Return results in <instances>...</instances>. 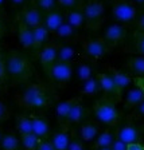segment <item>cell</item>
<instances>
[{"instance_id":"8","label":"cell","mask_w":144,"mask_h":150,"mask_svg":"<svg viewBox=\"0 0 144 150\" xmlns=\"http://www.w3.org/2000/svg\"><path fill=\"white\" fill-rule=\"evenodd\" d=\"M16 16H18L20 20H23L28 27L37 28V27L43 24L44 12H42L41 9L35 6L34 1H31V3L26 4V6L18 12Z\"/></svg>"},{"instance_id":"1","label":"cell","mask_w":144,"mask_h":150,"mask_svg":"<svg viewBox=\"0 0 144 150\" xmlns=\"http://www.w3.org/2000/svg\"><path fill=\"white\" fill-rule=\"evenodd\" d=\"M55 94L50 87L39 82H27L15 94V102L23 110L43 111L53 105Z\"/></svg>"},{"instance_id":"12","label":"cell","mask_w":144,"mask_h":150,"mask_svg":"<svg viewBox=\"0 0 144 150\" xmlns=\"http://www.w3.org/2000/svg\"><path fill=\"white\" fill-rule=\"evenodd\" d=\"M96 76H97L98 84H100V93L104 94V97L110 98V99L116 100V102H120L121 97L117 93V88L115 86V82H113L109 72H97Z\"/></svg>"},{"instance_id":"39","label":"cell","mask_w":144,"mask_h":150,"mask_svg":"<svg viewBox=\"0 0 144 150\" xmlns=\"http://www.w3.org/2000/svg\"><path fill=\"white\" fill-rule=\"evenodd\" d=\"M37 150H57V149L54 147L53 142L49 138H43V139L39 141V145H38Z\"/></svg>"},{"instance_id":"11","label":"cell","mask_w":144,"mask_h":150,"mask_svg":"<svg viewBox=\"0 0 144 150\" xmlns=\"http://www.w3.org/2000/svg\"><path fill=\"white\" fill-rule=\"evenodd\" d=\"M59 47H61V43H58V42H55V40H49L41 50H39L37 58H38V60H39V63L42 64L43 70L49 69L53 63L57 62Z\"/></svg>"},{"instance_id":"42","label":"cell","mask_w":144,"mask_h":150,"mask_svg":"<svg viewBox=\"0 0 144 150\" xmlns=\"http://www.w3.org/2000/svg\"><path fill=\"white\" fill-rule=\"evenodd\" d=\"M136 28H138V31H144V13L140 16H138V19H136Z\"/></svg>"},{"instance_id":"44","label":"cell","mask_w":144,"mask_h":150,"mask_svg":"<svg viewBox=\"0 0 144 150\" xmlns=\"http://www.w3.org/2000/svg\"><path fill=\"white\" fill-rule=\"evenodd\" d=\"M128 150H144V145L140 142H135V144L128 145Z\"/></svg>"},{"instance_id":"45","label":"cell","mask_w":144,"mask_h":150,"mask_svg":"<svg viewBox=\"0 0 144 150\" xmlns=\"http://www.w3.org/2000/svg\"><path fill=\"white\" fill-rule=\"evenodd\" d=\"M9 1H11V4H12L14 7H24L26 4H28L27 1L28 0H9Z\"/></svg>"},{"instance_id":"16","label":"cell","mask_w":144,"mask_h":150,"mask_svg":"<svg viewBox=\"0 0 144 150\" xmlns=\"http://www.w3.org/2000/svg\"><path fill=\"white\" fill-rule=\"evenodd\" d=\"M100 125L96 123V122H92V121H88V122H84L81 125L78 126L77 131H74L75 135L78 138H81L84 142H93L96 139L98 134H100Z\"/></svg>"},{"instance_id":"24","label":"cell","mask_w":144,"mask_h":150,"mask_svg":"<svg viewBox=\"0 0 144 150\" xmlns=\"http://www.w3.org/2000/svg\"><path fill=\"white\" fill-rule=\"evenodd\" d=\"M65 22L74 27L75 30H81L85 27V16L82 8H75L70 11H65Z\"/></svg>"},{"instance_id":"32","label":"cell","mask_w":144,"mask_h":150,"mask_svg":"<svg viewBox=\"0 0 144 150\" xmlns=\"http://www.w3.org/2000/svg\"><path fill=\"white\" fill-rule=\"evenodd\" d=\"M132 50L136 52V55L144 56V31L133 32V40H132Z\"/></svg>"},{"instance_id":"13","label":"cell","mask_w":144,"mask_h":150,"mask_svg":"<svg viewBox=\"0 0 144 150\" xmlns=\"http://www.w3.org/2000/svg\"><path fill=\"white\" fill-rule=\"evenodd\" d=\"M15 22H16V25H18V39L20 46L26 51L34 52V31H32V28L28 27L18 16L15 18Z\"/></svg>"},{"instance_id":"41","label":"cell","mask_w":144,"mask_h":150,"mask_svg":"<svg viewBox=\"0 0 144 150\" xmlns=\"http://www.w3.org/2000/svg\"><path fill=\"white\" fill-rule=\"evenodd\" d=\"M112 150H128V145L125 144V142H123V141L120 139H115V142L112 144Z\"/></svg>"},{"instance_id":"19","label":"cell","mask_w":144,"mask_h":150,"mask_svg":"<svg viewBox=\"0 0 144 150\" xmlns=\"http://www.w3.org/2000/svg\"><path fill=\"white\" fill-rule=\"evenodd\" d=\"M31 115V121H32V133L37 135L38 138H47L50 134V123L44 117H42L41 114L32 112Z\"/></svg>"},{"instance_id":"36","label":"cell","mask_w":144,"mask_h":150,"mask_svg":"<svg viewBox=\"0 0 144 150\" xmlns=\"http://www.w3.org/2000/svg\"><path fill=\"white\" fill-rule=\"evenodd\" d=\"M8 79V74H7V66H6V56H4L3 51L0 48V84H4Z\"/></svg>"},{"instance_id":"14","label":"cell","mask_w":144,"mask_h":150,"mask_svg":"<svg viewBox=\"0 0 144 150\" xmlns=\"http://www.w3.org/2000/svg\"><path fill=\"white\" fill-rule=\"evenodd\" d=\"M108 72H109L110 76H112L113 82H115V86H116V88H117V93H119V95L123 99L124 91H125L127 88H129V86H131V83L133 81H132V78L127 72L120 71V70L115 69V67H110V66H108Z\"/></svg>"},{"instance_id":"30","label":"cell","mask_w":144,"mask_h":150,"mask_svg":"<svg viewBox=\"0 0 144 150\" xmlns=\"http://www.w3.org/2000/svg\"><path fill=\"white\" fill-rule=\"evenodd\" d=\"M77 56V51L73 46L70 44H61L59 51H58V59L59 62H65V63H73Z\"/></svg>"},{"instance_id":"43","label":"cell","mask_w":144,"mask_h":150,"mask_svg":"<svg viewBox=\"0 0 144 150\" xmlns=\"http://www.w3.org/2000/svg\"><path fill=\"white\" fill-rule=\"evenodd\" d=\"M6 22L3 19V15H0V39L3 38V35L6 34Z\"/></svg>"},{"instance_id":"15","label":"cell","mask_w":144,"mask_h":150,"mask_svg":"<svg viewBox=\"0 0 144 150\" xmlns=\"http://www.w3.org/2000/svg\"><path fill=\"white\" fill-rule=\"evenodd\" d=\"M72 137H73V130H70L69 126H59V130L51 134L50 141L53 142L54 147L57 150H67Z\"/></svg>"},{"instance_id":"6","label":"cell","mask_w":144,"mask_h":150,"mask_svg":"<svg viewBox=\"0 0 144 150\" xmlns=\"http://www.w3.org/2000/svg\"><path fill=\"white\" fill-rule=\"evenodd\" d=\"M112 18L117 23L129 24L138 19V7L132 0H113Z\"/></svg>"},{"instance_id":"20","label":"cell","mask_w":144,"mask_h":150,"mask_svg":"<svg viewBox=\"0 0 144 150\" xmlns=\"http://www.w3.org/2000/svg\"><path fill=\"white\" fill-rule=\"evenodd\" d=\"M86 115H88V110H86V107L84 106L82 98H81V99L73 106L72 111H70L69 117H67V121H66L65 126H69L70 127V126H73V125H81V123L85 122Z\"/></svg>"},{"instance_id":"27","label":"cell","mask_w":144,"mask_h":150,"mask_svg":"<svg viewBox=\"0 0 144 150\" xmlns=\"http://www.w3.org/2000/svg\"><path fill=\"white\" fill-rule=\"evenodd\" d=\"M74 75L82 83V82L93 78L94 75H96V72H94L93 66H90L89 63H85V62H80V63H77V66L74 67Z\"/></svg>"},{"instance_id":"10","label":"cell","mask_w":144,"mask_h":150,"mask_svg":"<svg viewBox=\"0 0 144 150\" xmlns=\"http://www.w3.org/2000/svg\"><path fill=\"white\" fill-rule=\"evenodd\" d=\"M127 34H128V30H127L125 24L115 22L105 27L102 38L107 40V43L109 44L112 48H115L116 46H119L120 43H123V42L125 40Z\"/></svg>"},{"instance_id":"2","label":"cell","mask_w":144,"mask_h":150,"mask_svg":"<svg viewBox=\"0 0 144 150\" xmlns=\"http://www.w3.org/2000/svg\"><path fill=\"white\" fill-rule=\"evenodd\" d=\"M6 66L8 78L14 84H26L34 74L31 62L22 51L9 50L6 55Z\"/></svg>"},{"instance_id":"22","label":"cell","mask_w":144,"mask_h":150,"mask_svg":"<svg viewBox=\"0 0 144 150\" xmlns=\"http://www.w3.org/2000/svg\"><path fill=\"white\" fill-rule=\"evenodd\" d=\"M116 139V134H115V130H110V129H105V130L100 131V134L96 137V139L93 141L90 149L92 150H98L102 149V147H110L112 144Z\"/></svg>"},{"instance_id":"47","label":"cell","mask_w":144,"mask_h":150,"mask_svg":"<svg viewBox=\"0 0 144 150\" xmlns=\"http://www.w3.org/2000/svg\"><path fill=\"white\" fill-rule=\"evenodd\" d=\"M3 137H4V133H3V129L0 127V144H1V139H3Z\"/></svg>"},{"instance_id":"34","label":"cell","mask_w":144,"mask_h":150,"mask_svg":"<svg viewBox=\"0 0 144 150\" xmlns=\"http://www.w3.org/2000/svg\"><path fill=\"white\" fill-rule=\"evenodd\" d=\"M32 1L44 13L58 8V0H32Z\"/></svg>"},{"instance_id":"51","label":"cell","mask_w":144,"mask_h":150,"mask_svg":"<svg viewBox=\"0 0 144 150\" xmlns=\"http://www.w3.org/2000/svg\"><path fill=\"white\" fill-rule=\"evenodd\" d=\"M0 15H3V12H1V9H0Z\"/></svg>"},{"instance_id":"26","label":"cell","mask_w":144,"mask_h":150,"mask_svg":"<svg viewBox=\"0 0 144 150\" xmlns=\"http://www.w3.org/2000/svg\"><path fill=\"white\" fill-rule=\"evenodd\" d=\"M15 126H16V130H18L20 137L26 135V134H31L32 133L31 115H28V114H19V115L16 117Z\"/></svg>"},{"instance_id":"25","label":"cell","mask_w":144,"mask_h":150,"mask_svg":"<svg viewBox=\"0 0 144 150\" xmlns=\"http://www.w3.org/2000/svg\"><path fill=\"white\" fill-rule=\"evenodd\" d=\"M125 67L131 74L136 75V78H144V56L133 55L128 58Z\"/></svg>"},{"instance_id":"33","label":"cell","mask_w":144,"mask_h":150,"mask_svg":"<svg viewBox=\"0 0 144 150\" xmlns=\"http://www.w3.org/2000/svg\"><path fill=\"white\" fill-rule=\"evenodd\" d=\"M20 141H22L23 150H37L41 138H38L34 133H31V134L22 135V137H20Z\"/></svg>"},{"instance_id":"28","label":"cell","mask_w":144,"mask_h":150,"mask_svg":"<svg viewBox=\"0 0 144 150\" xmlns=\"http://www.w3.org/2000/svg\"><path fill=\"white\" fill-rule=\"evenodd\" d=\"M1 150H23L22 141L14 133H6L0 144Z\"/></svg>"},{"instance_id":"4","label":"cell","mask_w":144,"mask_h":150,"mask_svg":"<svg viewBox=\"0 0 144 150\" xmlns=\"http://www.w3.org/2000/svg\"><path fill=\"white\" fill-rule=\"evenodd\" d=\"M85 27L90 31H98L105 22V6L102 0H85L82 4Z\"/></svg>"},{"instance_id":"46","label":"cell","mask_w":144,"mask_h":150,"mask_svg":"<svg viewBox=\"0 0 144 150\" xmlns=\"http://www.w3.org/2000/svg\"><path fill=\"white\" fill-rule=\"evenodd\" d=\"M135 84H138L139 87H141L143 88V91H144V78H135Z\"/></svg>"},{"instance_id":"3","label":"cell","mask_w":144,"mask_h":150,"mask_svg":"<svg viewBox=\"0 0 144 150\" xmlns=\"http://www.w3.org/2000/svg\"><path fill=\"white\" fill-rule=\"evenodd\" d=\"M116 103V100L107 97L97 99L93 103V107H92V112H93L94 118L105 126L116 127L120 123V118H121Z\"/></svg>"},{"instance_id":"35","label":"cell","mask_w":144,"mask_h":150,"mask_svg":"<svg viewBox=\"0 0 144 150\" xmlns=\"http://www.w3.org/2000/svg\"><path fill=\"white\" fill-rule=\"evenodd\" d=\"M84 0H58V8L62 11H70L75 8H82Z\"/></svg>"},{"instance_id":"7","label":"cell","mask_w":144,"mask_h":150,"mask_svg":"<svg viewBox=\"0 0 144 150\" xmlns=\"http://www.w3.org/2000/svg\"><path fill=\"white\" fill-rule=\"evenodd\" d=\"M112 50L113 48L107 43V40L100 36L86 39L82 43V52L85 54V56H88L92 60L102 59L104 56L108 55Z\"/></svg>"},{"instance_id":"38","label":"cell","mask_w":144,"mask_h":150,"mask_svg":"<svg viewBox=\"0 0 144 150\" xmlns=\"http://www.w3.org/2000/svg\"><path fill=\"white\" fill-rule=\"evenodd\" d=\"M11 118V110L8 105L0 98V122H6Z\"/></svg>"},{"instance_id":"50","label":"cell","mask_w":144,"mask_h":150,"mask_svg":"<svg viewBox=\"0 0 144 150\" xmlns=\"http://www.w3.org/2000/svg\"><path fill=\"white\" fill-rule=\"evenodd\" d=\"M141 130H143V134H144V125H143V129H141Z\"/></svg>"},{"instance_id":"40","label":"cell","mask_w":144,"mask_h":150,"mask_svg":"<svg viewBox=\"0 0 144 150\" xmlns=\"http://www.w3.org/2000/svg\"><path fill=\"white\" fill-rule=\"evenodd\" d=\"M129 118H136V119H139V118H144V100L139 105L138 107H135L133 109V111H132V114H131V117Z\"/></svg>"},{"instance_id":"9","label":"cell","mask_w":144,"mask_h":150,"mask_svg":"<svg viewBox=\"0 0 144 150\" xmlns=\"http://www.w3.org/2000/svg\"><path fill=\"white\" fill-rule=\"evenodd\" d=\"M115 134L117 139L125 142L127 145H131L135 142H140L141 129L132 121H128L123 125H117L115 129Z\"/></svg>"},{"instance_id":"18","label":"cell","mask_w":144,"mask_h":150,"mask_svg":"<svg viewBox=\"0 0 144 150\" xmlns=\"http://www.w3.org/2000/svg\"><path fill=\"white\" fill-rule=\"evenodd\" d=\"M63 23H65V12H62V9L61 8L53 9V11H50V12L44 13L43 24L51 34H54V32H55Z\"/></svg>"},{"instance_id":"21","label":"cell","mask_w":144,"mask_h":150,"mask_svg":"<svg viewBox=\"0 0 144 150\" xmlns=\"http://www.w3.org/2000/svg\"><path fill=\"white\" fill-rule=\"evenodd\" d=\"M143 100H144V91H143V88L139 87L138 84H136L135 87H131L127 90L125 97H124V106L128 110H133Z\"/></svg>"},{"instance_id":"49","label":"cell","mask_w":144,"mask_h":150,"mask_svg":"<svg viewBox=\"0 0 144 150\" xmlns=\"http://www.w3.org/2000/svg\"><path fill=\"white\" fill-rule=\"evenodd\" d=\"M98 150H112V147H102V149H98Z\"/></svg>"},{"instance_id":"5","label":"cell","mask_w":144,"mask_h":150,"mask_svg":"<svg viewBox=\"0 0 144 150\" xmlns=\"http://www.w3.org/2000/svg\"><path fill=\"white\" fill-rule=\"evenodd\" d=\"M44 72L53 84L63 87L65 84H67L72 81L73 75H74V67H73V63H65L57 60L49 69L44 70Z\"/></svg>"},{"instance_id":"29","label":"cell","mask_w":144,"mask_h":150,"mask_svg":"<svg viewBox=\"0 0 144 150\" xmlns=\"http://www.w3.org/2000/svg\"><path fill=\"white\" fill-rule=\"evenodd\" d=\"M100 94V84H98L97 76L94 75L93 78L82 82L81 86V95L82 97H94Z\"/></svg>"},{"instance_id":"17","label":"cell","mask_w":144,"mask_h":150,"mask_svg":"<svg viewBox=\"0 0 144 150\" xmlns=\"http://www.w3.org/2000/svg\"><path fill=\"white\" fill-rule=\"evenodd\" d=\"M81 98L82 97H74V98H70V99L62 100V102H59L58 105H57L55 106V117H57V121H58V125L59 126L66 125L67 117H69L73 106H74L75 103L78 102Z\"/></svg>"},{"instance_id":"37","label":"cell","mask_w":144,"mask_h":150,"mask_svg":"<svg viewBox=\"0 0 144 150\" xmlns=\"http://www.w3.org/2000/svg\"><path fill=\"white\" fill-rule=\"evenodd\" d=\"M67 150H86L85 149V145H84V141L75 135L74 130H73V137H72V141H70L69 146H67Z\"/></svg>"},{"instance_id":"23","label":"cell","mask_w":144,"mask_h":150,"mask_svg":"<svg viewBox=\"0 0 144 150\" xmlns=\"http://www.w3.org/2000/svg\"><path fill=\"white\" fill-rule=\"evenodd\" d=\"M32 31H34V54L38 55L39 50H41L47 42L50 40L51 32L44 27V24L39 25V27H37V28H32Z\"/></svg>"},{"instance_id":"48","label":"cell","mask_w":144,"mask_h":150,"mask_svg":"<svg viewBox=\"0 0 144 150\" xmlns=\"http://www.w3.org/2000/svg\"><path fill=\"white\" fill-rule=\"evenodd\" d=\"M132 1L136 4H144V0H132Z\"/></svg>"},{"instance_id":"31","label":"cell","mask_w":144,"mask_h":150,"mask_svg":"<svg viewBox=\"0 0 144 150\" xmlns=\"http://www.w3.org/2000/svg\"><path fill=\"white\" fill-rule=\"evenodd\" d=\"M55 38L58 39H62V40H69V39H75L77 35H78V30H75L74 27H72L67 23H63L55 32H54Z\"/></svg>"}]
</instances>
